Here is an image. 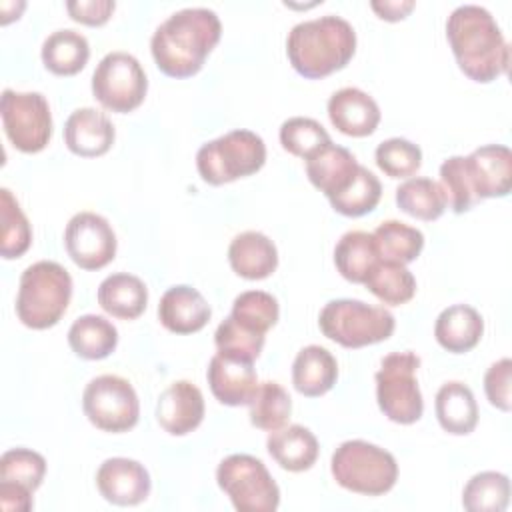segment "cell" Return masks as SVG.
Wrapping results in <instances>:
<instances>
[{
    "instance_id": "1",
    "label": "cell",
    "mask_w": 512,
    "mask_h": 512,
    "mask_svg": "<svg viewBox=\"0 0 512 512\" xmlns=\"http://www.w3.org/2000/svg\"><path fill=\"white\" fill-rule=\"evenodd\" d=\"M222 36V24L210 8H182L170 14L152 34L150 50L158 70L170 78L200 72Z\"/></svg>"
},
{
    "instance_id": "2",
    "label": "cell",
    "mask_w": 512,
    "mask_h": 512,
    "mask_svg": "<svg viewBox=\"0 0 512 512\" xmlns=\"http://www.w3.org/2000/svg\"><path fill=\"white\" fill-rule=\"evenodd\" d=\"M446 38L458 68L474 82L488 84L508 72L510 48L494 16L476 4L452 10Z\"/></svg>"
},
{
    "instance_id": "3",
    "label": "cell",
    "mask_w": 512,
    "mask_h": 512,
    "mask_svg": "<svg viewBox=\"0 0 512 512\" xmlns=\"http://www.w3.org/2000/svg\"><path fill=\"white\" fill-rule=\"evenodd\" d=\"M356 52V32L342 16L326 14L292 26L286 38V54L292 68L320 80L342 70Z\"/></svg>"
},
{
    "instance_id": "4",
    "label": "cell",
    "mask_w": 512,
    "mask_h": 512,
    "mask_svg": "<svg viewBox=\"0 0 512 512\" xmlns=\"http://www.w3.org/2000/svg\"><path fill=\"white\" fill-rule=\"evenodd\" d=\"M72 298V278L54 260L30 264L22 276L16 296V316L32 330H46L60 322Z\"/></svg>"
},
{
    "instance_id": "5",
    "label": "cell",
    "mask_w": 512,
    "mask_h": 512,
    "mask_svg": "<svg viewBox=\"0 0 512 512\" xmlns=\"http://www.w3.org/2000/svg\"><path fill=\"white\" fill-rule=\"evenodd\" d=\"M330 472L338 486L364 496H382L398 480L396 458L366 440L342 442L332 454Z\"/></svg>"
},
{
    "instance_id": "6",
    "label": "cell",
    "mask_w": 512,
    "mask_h": 512,
    "mask_svg": "<svg viewBox=\"0 0 512 512\" xmlns=\"http://www.w3.org/2000/svg\"><path fill=\"white\" fill-rule=\"evenodd\" d=\"M322 334L344 346L364 348L388 340L396 328V320L384 306H370L354 298H338L324 304L318 316Z\"/></svg>"
},
{
    "instance_id": "7",
    "label": "cell",
    "mask_w": 512,
    "mask_h": 512,
    "mask_svg": "<svg viewBox=\"0 0 512 512\" xmlns=\"http://www.w3.org/2000/svg\"><path fill=\"white\" fill-rule=\"evenodd\" d=\"M266 162V144L252 130H230L200 146L196 168L204 182L222 186L256 174Z\"/></svg>"
},
{
    "instance_id": "8",
    "label": "cell",
    "mask_w": 512,
    "mask_h": 512,
    "mask_svg": "<svg viewBox=\"0 0 512 512\" xmlns=\"http://www.w3.org/2000/svg\"><path fill=\"white\" fill-rule=\"evenodd\" d=\"M418 368L420 356L414 352H390L374 376L378 408L396 424H414L422 418L424 400L416 378Z\"/></svg>"
},
{
    "instance_id": "9",
    "label": "cell",
    "mask_w": 512,
    "mask_h": 512,
    "mask_svg": "<svg viewBox=\"0 0 512 512\" xmlns=\"http://www.w3.org/2000/svg\"><path fill=\"white\" fill-rule=\"evenodd\" d=\"M216 482L238 512H274L280 504V488L256 456H226L216 468Z\"/></svg>"
},
{
    "instance_id": "10",
    "label": "cell",
    "mask_w": 512,
    "mask_h": 512,
    "mask_svg": "<svg viewBox=\"0 0 512 512\" xmlns=\"http://www.w3.org/2000/svg\"><path fill=\"white\" fill-rule=\"evenodd\" d=\"M82 410L90 424L112 434L132 430L140 418V402L134 386L116 374H102L86 384Z\"/></svg>"
},
{
    "instance_id": "11",
    "label": "cell",
    "mask_w": 512,
    "mask_h": 512,
    "mask_svg": "<svg viewBox=\"0 0 512 512\" xmlns=\"http://www.w3.org/2000/svg\"><path fill=\"white\" fill-rule=\"evenodd\" d=\"M148 92L142 64L128 52H108L92 74V94L110 112L128 114L136 110Z\"/></svg>"
},
{
    "instance_id": "12",
    "label": "cell",
    "mask_w": 512,
    "mask_h": 512,
    "mask_svg": "<svg viewBox=\"0 0 512 512\" xmlns=\"http://www.w3.org/2000/svg\"><path fill=\"white\" fill-rule=\"evenodd\" d=\"M2 126L10 144L24 152L44 150L52 138V112L40 92H16L6 88L0 98Z\"/></svg>"
},
{
    "instance_id": "13",
    "label": "cell",
    "mask_w": 512,
    "mask_h": 512,
    "mask_svg": "<svg viewBox=\"0 0 512 512\" xmlns=\"http://www.w3.org/2000/svg\"><path fill=\"white\" fill-rule=\"evenodd\" d=\"M64 246L78 268L100 270L114 260L118 240L104 216L96 212H78L66 224Z\"/></svg>"
},
{
    "instance_id": "14",
    "label": "cell",
    "mask_w": 512,
    "mask_h": 512,
    "mask_svg": "<svg viewBox=\"0 0 512 512\" xmlns=\"http://www.w3.org/2000/svg\"><path fill=\"white\" fill-rule=\"evenodd\" d=\"M96 486L106 502L116 506H136L150 496L152 480L144 464L116 456L100 464Z\"/></svg>"
},
{
    "instance_id": "15",
    "label": "cell",
    "mask_w": 512,
    "mask_h": 512,
    "mask_svg": "<svg viewBox=\"0 0 512 512\" xmlns=\"http://www.w3.org/2000/svg\"><path fill=\"white\" fill-rule=\"evenodd\" d=\"M206 378L214 398L226 406L250 404L258 388L254 362L222 352H216L210 358Z\"/></svg>"
},
{
    "instance_id": "16",
    "label": "cell",
    "mask_w": 512,
    "mask_h": 512,
    "mask_svg": "<svg viewBox=\"0 0 512 512\" xmlns=\"http://www.w3.org/2000/svg\"><path fill=\"white\" fill-rule=\"evenodd\" d=\"M204 410L200 388L188 380H176L158 396L156 420L168 434L186 436L202 424Z\"/></svg>"
},
{
    "instance_id": "17",
    "label": "cell",
    "mask_w": 512,
    "mask_h": 512,
    "mask_svg": "<svg viewBox=\"0 0 512 512\" xmlns=\"http://www.w3.org/2000/svg\"><path fill=\"white\" fill-rule=\"evenodd\" d=\"M478 200L504 198L512 186V152L504 144H486L464 156Z\"/></svg>"
},
{
    "instance_id": "18",
    "label": "cell",
    "mask_w": 512,
    "mask_h": 512,
    "mask_svg": "<svg viewBox=\"0 0 512 512\" xmlns=\"http://www.w3.org/2000/svg\"><path fill=\"white\" fill-rule=\"evenodd\" d=\"M328 118L338 132L352 138H364L378 128L380 108L364 90L346 86L328 98Z\"/></svg>"
},
{
    "instance_id": "19",
    "label": "cell",
    "mask_w": 512,
    "mask_h": 512,
    "mask_svg": "<svg viewBox=\"0 0 512 512\" xmlns=\"http://www.w3.org/2000/svg\"><path fill=\"white\" fill-rule=\"evenodd\" d=\"M116 138L110 118L96 108L74 110L64 124V144L80 158H96L106 154Z\"/></svg>"
},
{
    "instance_id": "20",
    "label": "cell",
    "mask_w": 512,
    "mask_h": 512,
    "mask_svg": "<svg viewBox=\"0 0 512 512\" xmlns=\"http://www.w3.org/2000/svg\"><path fill=\"white\" fill-rule=\"evenodd\" d=\"M212 316L206 298L188 284L168 288L158 304L160 324L174 334H194L202 330Z\"/></svg>"
},
{
    "instance_id": "21",
    "label": "cell",
    "mask_w": 512,
    "mask_h": 512,
    "mask_svg": "<svg viewBox=\"0 0 512 512\" xmlns=\"http://www.w3.org/2000/svg\"><path fill=\"white\" fill-rule=\"evenodd\" d=\"M358 168L360 164L354 154L334 142H328L306 158V176L326 198L340 194L352 182Z\"/></svg>"
},
{
    "instance_id": "22",
    "label": "cell",
    "mask_w": 512,
    "mask_h": 512,
    "mask_svg": "<svg viewBox=\"0 0 512 512\" xmlns=\"http://www.w3.org/2000/svg\"><path fill=\"white\" fill-rule=\"evenodd\" d=\"M228 262L240 278L264 280L278 266V250L266 234L246 230L232 238L228 246Z\"/></svg>"
},
{
    "instance_id": "23",
    "label": "cell",
    "mask_w": 512,
    "mask_h": 512,
    "mask_svg": "<svg viewBox=\"0 0 512 512\" xmlns=\"http://www.w3.org/2000/svg\"><path fill=\"white\" fill-rule=\"evenodd\" d=\"M266 448L272 460L288 472L310 470L318 460V440L310 428L302 424L282 426L266 438Z\"/></svg>"
},
{
    "instance_id": "24",
    "label": "cell",
    "mask_w": 512,
    "mask_h": 512,
    "mask_svg": "<svg viewBox=\"0 0 512 512\" xmlns=\"http://www.w3.org/2000/svg\"><path fill=\"white\" fill-rule=\"evenodd\" d=\"M484 334V320L470 304H452L444 308L434 322L436 342L452 352L464 354L478 346Z\"/></svg>"
},
{
    "instance_id": "25",
    "label": "cell",
    "mask_w": 512,
    "mask_h": 512,
    "mask_svg": "<svg viewBox=\"0 0 512 512\" xmlns=\"http://www.w3.org/2000/svg\"><path fill=\"white\" fill-rule=\"evenodd\" d=\"M338 380V362L324 346H304L292 362V384L298 394L318 398Z\"/></svg>"
},
{
    "instance_id": "26",
    "label": "cell",
    "mask_w": 512,
    "mask_h": 512,
    "mask_svg": "<svg viewBox=\"0 0 512 512\" xmlns=\"http://www.w3.org/2000/svg\"><path fill=\"white\" fill-rule=\"evenodd\" d=\"M434 412L442 430L452 436H466L478 424V404L474 392L458 380L444 382L438 388Z\"/></svg>"
},
{
    "instance_id": "27",
    "label": "cell",
    "mask_w": 512,
    "mask_h": 512,
    "mask_svg": "<svg viewBox=\"0 0 512 512\" xmlns=\"http://www.w3.org/2000/svg\"><path fill=\"white\" fill-rule=\"evenodd\" d=\"M100 308L120 320H136L148 304L146 284L128 272H116L106 276L98 286Z\"/></svg>"
},
{
    "instance_id": "28",
    "label": "cell",
    "mask_w": 512,
    "mask_h": 512,
    "mask_svg": "<svg viewBox=\"0 0 512 512\" xmlns=\"http://www.w3.org/2000/svg\"><path fill=\"white\" fill-rule=\"evenodd\" d=\"M40 56L48 72L56 76H74L86 66L90 58V44L84 34L64 28L52 32L42 42Z\"/></svg>"
},
{
    "instance_id": "29",
    "label": "cell",
    "mask_w": 512,
    "mask_h": 512,
    "mask_svg": "<svg viewBox=\"0 0 512 512\" xmlns=\"http://www.w3.org/2000/svg\"><path fill=\"white\" fill-rule=\"evenodd\" d=\"M68 344L72 352L84 360H102L116 350L118 330L104 316L84 314L72 322Z\"/></svg>"
},
{
    "instance_id": "30",
    "label": "cell",
    "mask_w": 512,
    "mask_h": 512,
    "mask_svg": "<svg viewBox=\"0 0 512 512\" xmlns=\"http://www.w3.org/2000/svg\"><path fill=\"white\" fill-rule=\"evenodd\" d=\"M380 260L374 238L364 230H350L340 236L334 248V264L342 278L354 284H364L366 276Z\"/></svg>"
},
{
    "instance_id": "31",
    "label": "cell",
    "mask_w": 512,
    "mask_h": 512,
    "mask_svg": "<svg viewBox=\"0 0 512 512\" xmlns=\"http://www.w3.org/2000/svg\"><path fill=\"white\" fill-rule=\"evenodd\" d=\"M396 204L404 214L424 222L438 220L448 206L440 182L424 176L404 180L396 188Z\"/></svg>"
},
{
    "instance_id": "32",
    "label": "cell",
    "mask_w": 512,
    "mask_h": 512,
    "mask_svg": "<svg viewBox=\"0 0 512 512\" xmlns=\"http://www.w3.org/2000/svg\"><path fill=\"white\" fill-rule=\"evenodd\" d=\"M364 286L388 306H400L414 298L416 278L406 264L392 260H378L364 280Z\"/></svg>"
},
{
    "instance_id": "33",
    "label": "cell",
    "mask_w": 512,
    "mask_h": 512,
    "mask_svg": "<svg viewBox=\"0 0 512 512\" xmlns=\"http://www.w3.org/2000/svg\"><path fill=\"white\" fill-rule=\"evenodd\" d=\"M378 256L400 264L414 262L424 248V234L400 220H386L372 232Z\"/></svg>"
},
{
    "instance_id": "34",
    "label": "cell",
    "mask_w": 512,
    "mask_h": 512,
    "mask_svg": "<svg viewBox=\"0 0 512 512\" xmlns=\"http://www.w3.org/2000/svg\"><path fill=\"white\" fill-rule=\"evenodd\" d=\"M510 502V480L496 470L474 474L462 490V506L470 512H502Z\"/></svg>"
},
{
    "instance_id": "35",
    "label": "cell",
    "mask_w": 512,
    "mask_h": 512,
    "mask_svg": "<svg viewBox=\"0 0 512 512\" xmlns=\"http://www.w3.org/2000/svg\"><path fill=\"white\" fill-rule=\"evenodd\" d=\"M382 198V184L368 168L360 166L352 182L336 196L328 198L330 206L348 218H358L372 212Z\"/></svg>"
},
{
    "instance_id": "36",
    "label": "cell",
    "mask_w": 512,
    "mask_h": 512,
    "mask_svg": "<svg viewBox=\"0 0 512 512\" xmlns=\"http://www.w3.org/2000/svg\"><path fill=\"white\" fill-rule=\"evenodd\" d=\"M0 216H2L0 254L6 260L20 258L30 248L32 228L18 200L8 188L0 190Z\"/></svg>"
},
{
    "instance_id": "37",
    "label": "cell",
    "mask_w": 512,
    "mask_h": 512,
    "mask_svg": "<svg viewBox=\"0 0 512 512\" xmlns=\"http://www.w3.org/2000/svg\"><path fill=\"white\" fill-rule=\"evenodd\" d=\"M248 408H250V424L260 430L272 432L286 426L292 412V400L278 382L268 380L258 384L256 394L252 396Z\"/></svg>"
},
{
    "instance_id": "38",
    "label": "cell",
    "mask_w": 512,
    "mask_h": 512,
    "mask_svg": "<svg viewBox=\"0 0 512 512\" xmlns=\"http://www.w3.org/2000/svg\"><path fill=\"white\" fill-rule=\"evenodd\" d=\"M230 316L244 328L266 334L280 316L278 300L264 290H246L234 298Z\"/></svg>"
},
{
    "instance_id": "39",
    "label": "cell",
    "mask_w": 512,
    "mask_h": 512,
    "mask_svg": "<svg viewBox=\"0 0 512 512\" xmlns=\"http://www.w3.org/2000/svg\"><path fill=\"white\" fill-rule=\"evenodd\" d=\"M278 136L286 152L304 160L312 156L316 150H320L322 146H326L328 142H332L326 128L314 118H306V116H294L284 120Z\"/></svg>"
},
{
    "instance_id": "40",
    "label": "cell",
    "mask_w": 512,
    "mask_h": 512,
    "mask_svg": "<svg viewBox=\"0 0 512 512\" xmlns=\"http://www.w3.org/2000/svg\"><path fill=\"white\" fill-rule=\"evenodd\" d=\"M440 186H442V190L446 194V202L454 214H464L480 202L474 192L464 156H450L442 162Z\"/></svg>"
},
{
    "instance_id": "41",
    "label": "cell",
    "mask_w": 512,
    "mask_h": 512,
    "mask_svg": "<svg viewBox=\"0 0 512 512\" xmlns=\"http://www.w3.org/2000/svg\"><path fill=\"white\" fill-rule=\"evenodd\" d=\"M376 166L390 178H408L422 166V150L406 138H388L376 146Z\"/></svg>"
},
{
    "instance_id": "42",
    "label": "cell",
    "mask_w": 512,
    "mask_h": 512,
    "mask_svg": "<svg viewBox=\"0 0 512 512\" xmlns=\"http://www.w3.org/2000/svg\"><path fill=\"white\" fill-rule=\"evenodd\" d=\"M44 474H46L44 456L30 448H10L0 458V480H8L18 486H24L30 492L40 488Z\"/></svg>"
},
{
    "instance_id": "43",
    "label": "cell",
    "mask_w": 512,
    "mask_h": 512,
    "mask_svg": "<svg viewBox=\"0 0 512 512\" xmlns=\"http://www.w3.org/2000/svg\"><path fill=\"white\" fill-rule=\"evenodd\" d=\"M264 340H266V334H258V332L244 328L232 316L224 318L214 334V344H216L218 352L246 358L252 362L260 356V352L264 348Z\"/></svg>"
},
{
    "instance_id": "44",
    "label": "cell",
    "mask_w": 512,
    "mask_h": 512,
    "mask_svg": "<svg viewBox=\"0 0 512 512\" xmlns=\"http://www.w3.org/2000/svg\"><path fill=\"white\" fill-rule=\"evenodd\" d=\"M510 382H512V360L500 358L498 362L490 364V368L484 374V392L488 402L502 410L510 412L512 398H510Z\"/></svg>"
},
{
    "instance_id": "45",
    "label": "cell",
    "mask_w": 512,
    "mask_h": 512,
    "mask_svg": "<svg viewBox=\"0 0 512 512\" xmlns=\"http://www.w3.org/2000/svg\"><path fill=\"white\" fill-rule=\"evenodd\" d=\"M116 8L114 0H70L66 10L74 22L84 26H102L110 20Z\"/></svg>"
},
{
    "instance_id": "46",
    "label": "cell",
    "mask_w": 512,
    "mask_h": 512,
    "mask_svg": "<svg viewBox=\"0 0 512 512\" xmlns=\"http://www.w3.org/2000/svg\"><path fill=\"white\" fill-rule=\"evenodd\" d=\"M0 506L6 512H28L32 510V492L8 480H0Z\"/></svg>"
},
{
    "instance_id": "47",
    "label": "cell",
    "mask_w": 512,
    "mask_h": 512,
    "mask_svg": "<svg viewBox=\"0 0 512 512\" xmlns=\"http://www.w3.org/2000/svg\"><path fill=\"white\" fill-rule=\"evenodd\" d=\"M370 8L378 14V18L386 20V22H398V20H404L412 8H414V2L412 0H384V2H370Z\"/></svg>"
}]
</instances>
